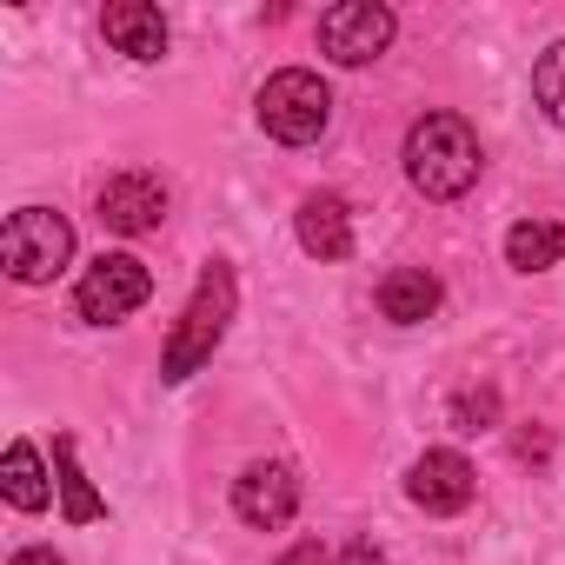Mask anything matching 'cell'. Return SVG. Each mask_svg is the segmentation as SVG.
<instances>
[{
	"mask_svg": "<svg viewBox=\"0 0 565 565\" xmlns=\"http://www.w3.org/2000/svg\"><path fill=\"white\" fill-rule=\"evenodd\" d=\"M393 8H380V0H340V8L320 14V47L340 61V67H366L393 47Z\"/></svg>",
	"mask_w": 565,
	"mask_h": 565,
	"instance_id": "obj_6",
	"label": "cell"
},
{
	"mask_svg": "<svg viewBox=\"0 0 565 565\" xmlns=\"http://www.w3.org/2000/svg\"><path fill=\"white\" fill-rule=\"evenodd\" d=\"M492 413H499V399H492V393H466V399H459L466 433H479V419H492Z\"/></svg>",
	"mask_w": 565,
	"mask_h": 565,
	"instance_id": "obj_17",
	"label": "cell"
},
{
	"mask_svg": "<svg viewBox=\"0 0 565 565\" xmlns=\"http://www.w3.org/2000/svg\"><path fill=\"white\" fill-rule=\"evenodd\" d=\"M294 233L313 259H347L353 253V206L340 193H307L294 213Z\"/></svg>",
	"mask_w": 565,
	"mask_h": 565,
	"instance_id": "obj_10",
	"label": "cell"
},
{
	"mask_svg": "<svg viewBox=\"0 0 565 565\" xmlns=\"http://www.w3.org/2000/svg\"><path fill=\"white\" fill-rule=\"evenodd\" d=\"M532 100L545 107L552 127H565V41H552V47L532 61Z\"/></svg>",
	"mask_w": 565,
	"mask_h": 565,
	"instance_id": "obj_16",
	"label": "cell"
},
{
	"mask_svg": "<svg viewBox=\"0 0 565 565\" xmlns=\"http://www.w3.org/2000/svg\"><path fill=\"white\" fill-rule=\"evenodd\" d=\"M233 512H239L253 532L294 525V512H300V472H294L287 459H253V466L233 479Z\"/></svg>",
	"mask_w": 565,
	"mask_h": 565,
	"instance_id": "obj_7",
	"label": "cell"
},
{
	"mask_svg": "<svg viewBox=\"0 0 565 565\" xmlns=\"http://www.w3.org/2000/svg\"><path fill=\"white\" fill-rule=\"evenodd\" d=\"M233 307H239V279H233L226 259H213V266L200 273V287H193V300H186L173 340H167V360H160V380H167V386H186V380L220 353V340H226V327H233Z\"/></svg>",
	"mask_w": 565,
	"mask_h": 565,
	"instance_id": "obj_2",
	"label": "cell"
},
{
	"mask_svg": "<svg viewBox=\"0 0 565 565\" xmlns=\"http://www.w3.org/2000/svg\"><path fill=\"white\" fill-rule=\"evenodd\" d=\"M54 479H61V512H67V525H94V519H107V499L87 486L81 452H74V439H67V433L54 439Z\"/></svg>",
	"mask_w": 565,
	"mask_h": 565,
	"instance_id": "obj_15",
	"label": "cell"
},
{
	"mask_svg": "<svg viewBox=\"0 0 565 565\" xmlns=\"http://www.w3.org/2000/svg\"><path fill=\"white\" fill-rule=\"evenodd\" d=\"M505 266H512V273L565 266V226H558V220H519V226L505 233Z\"/></svg>",
	"mask_w": 565,
	"mask_h": 565,
	"instance_id": "obj_14",
	"label": "cell"
},
{
	"mask_svg": "<svg viewBox=\"0 0 565 565\" xmlns=\"http://www.w3.org/2000/svg\"><path fill=\"white\" fill-rule=\"evenodd\" d=\"M8 565H67V558H61L54 545H28V552H14Z\"/></svg>",
	"mask_w": 565,
	"mask_h": 565,
	"instance_id": "obj_19",
	"label": "cell"
},
{
	"mask_svg": "<svg viewBox=\"0 0 565 565\" xmlns=\"http://www.w3.org/2000/svg\"><path fill=\"white\" fill-rule=\"evenodd\" d=\"M406 180L426 193V200H459V193H472V180H479V167H486V153H479V134H472V120L466 114H419L413 127H406Z\"/></svg>",
	"mask_w": 565,
	"mask_h": 565,
	"instance_id": "obj_1",
	"label": "cell"
},
{
	"mask_svg": "<svg viewBox=\"0 0 565 565\" xmlns=\"http://www.w3.org/2000/svg\"><path fill=\"white\" fill-rule=\"evenodd\" d=\"M439 279L426 273V266H393L386 279H380V313L393 320V327H426L433 313H439Z\"/></svg>",
	"mask_w": 565,
	"mask_h": 565,
	"instance_id": "obj_12",
	"label": "cell"
},
{
	"mask_svg": "<svg viewBox=\"0 0 565 565\" xmlns=\"http://www.w3.org/2000/svg\"><path fill=\"white\" fill-rule=\"evenodd\" d=\"M153 294V273L134 259V253H100L87 273H81V287H74V313L87 327H120L127 313H140Z\"/></svg>",
	"mask_w": 565,
	"mask_h": 565,
	"instance_id": "obj_5",
	"label": "cell"
},
{
	"mask_svg": "<svg viewBox=\"0 0 565 565\" xmlns=\"http://www.w3.org/2000/svg\"><path fill=\"white\" fill-rule=\"evenodd\" d=\"M74 259V226L67 213L54 206H21L8 213V226H0V266H8L21 287H47V279H61Z\"/></svg>",
	"mask_w": 565,
	"mask_h": 565,
	"instance_id": "obj_3",
	"label": "cell"
},
{
	"mask_svg": "<svg viewBox=\"0 0 565 565\" xmlns=\"http://www.w3.org/2000/svg\"><path fill=\"white\" fill-rule=\"evenodd\" d=\"M0 492H8L14 512H47L54 486H47V466H41V452H34L28 439H14L8 459H0Z\"/></svg>",
	"mask_w": 565,
	"mask_h": 565,
	"instance_id": "obj_13",
	"label": "cell"
},
{
	"mask_svg": "<svg viewBox=\"0 0 565 565\" xmlns=\"http://www.w3.org/2000/svg\"><path fill=\"white\" fill-rule=\"evenodd\" d=\"M279 565H333V552H327L320 539H300L294 552H279Z\"/></svg>",
	"mask_w": 565,
	"mask_h": 565,
	"instance_id": "obj_18",
	"label": "cell"
},
{
	"mask_svg": "<svg viewBox=\"0 0 565 565\" xmlns=\"http://www.w3.org/2000/svg\"><path fill=\"white\" fill-rule=\"evenodd\" d=\"M333 120V94L320 74L307 67H279L266 87H259V127L279 140V147H313Z\"/></svg>",
	"mask_w": 565,
	"mask_h": 565,
	"instance_id": "obj_4",
	"label": "cell"
},
{
	"mask_svg": "<svg viewBox=\"0 0 565 565\" xmlns=\"http://www.w3.org/2000/svg\"><path fill=\"white\" fill-rule=\"evenodd\" d=\"M94 213H100L107 233L140 239V233H153V226L167 220V186H160V173H114V180L100 186Z\"/></svg>",
	"mask_w": 565,
	"mask_h": 565,
	"instance_id": "obj_9",
	"label": "cell"
},
{
	"mask_svg": "<svg viewBox=\"0 0 565 565\" xmlns=\"http://www.w3.org/2000/svg\"><path fill=\"white\" fill-rule=\"evenodd\" d=\"M472 492H479V472H472V459H466V452H452V446L419 452V459H413V472H406V499H413L419 512H433V519L466 512V505H472Z\"/></svg>",
	"mask_w": 565,
	"mask_h": 565,
	"instance_id": "obj_8",
	"label": "cell"
},
{
	"mask_svg": "<svg viewBox=\"0 0 565 565\" xmlns=\"http://www.w3.org/2000/svg\"><path fill=\"white\" fill-rule=\"evenodd\" d=\"M100 34L127 61H160L167 54V21H160V8H147V0H114L100 14Z\"/></svg>",
	"mask_w": 565,
	"mask_h": 565,
	"instance_id": "obj_11",
	"label": "cell"
}]
</instances>
